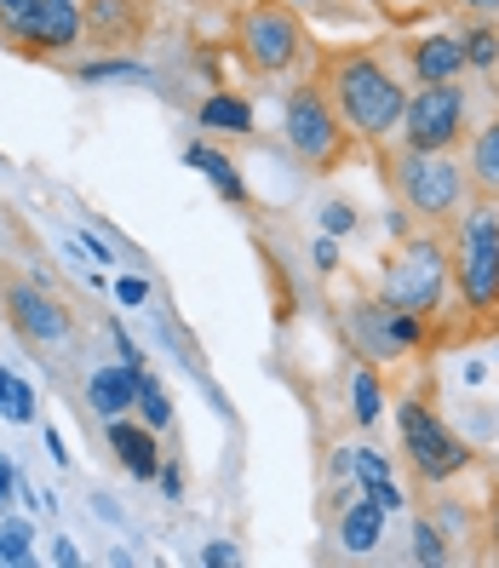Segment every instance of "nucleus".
Instances as JSON below:
<instances>
[{
  "label": "nucleus",
  "mask_w": 499,
  "mask_h": 568,
  "mask_svg": "<svg viewBox=\"0 0 499 568\" xmlns=\"http://www.w3.org/2000/svg\"><path fill=\"white\" fill-rule=\"evenodd\" d=\"M327 98L333 110H339L345 132H356V139H390L396 126H403V104L408 92L396 87V75L385 70V63L374 52H339L327 63Z\"/></svg>",
  "instance_id": "obj_1"
},
{
  "label": "nucleus",
  "mask_w": 499,
  "mask_h": 568,
  "mask_svg": "<svg viewBox=\"0 0 499 568\" xmlns=\"http://www.w3.org/2000/svg\"><path fill=\"white\" fill-rule=\"evenodd\" d=\"M454 258V287H459V305L493 322L499 316V202H482L465 213L459 224V253Z\"/></svg>",
  "instance_id": "obj_2"
},
{
  "label": "nucleus",
  "mask_w": 499,
  "mask_h": 568,
  "mask_svg": "<svg viewBox=\"0 0 499 568\" xmlns=\"http://www.w3.org/2000/svg\"><path fill=\"white\" fill-rule=\"evenodd\" d=\"M448 282H454V258L442 242H430V236H414L403 242V253L390 258V271H385V287L379 298L390 311H403V316H437V305L448 298Z\"/></svg>",
  "instance_id": "obj_3"
},
{
  "label": "nucleus",
  "mask_w": 499,
  "mask_h": 568,
  "mask_svg": "<svg viewBox=\"0 0 499 568\" xmlns=\"http://www.w3.org/2000/svg\"><path fill=\"white\" fill-rule=\"evenodd\" d=\"M282 139H287V150L310 166V173H327V166H339V155H345V121H339V110H333V98L316 87V81H305V87H293L287 92V110H282Z\"/></svg>",
  "instance_id": "obj_4"
},
{
  "label": "nucleus",
  "mask_w": 499,
  "mask_h": 568,
  "mask_svg": "<svg viewBox=\"0 0 499 568\" xmlns=\"http://www.w3.org/2000/svg\"><path fill=\"white\" fill-rule=\"evenodd\" d=\"M390 179H396V195H403L419 219H454L465 184H471L448 150H403L390 161Z\"/></svg>",
  "instance_id": "obj_5"
},
{
  "label": "nucleus",
  "mask_w": 499,
  "mask_h": 568,
  "mask_svg": "<svg viewBox=\"0 0 499 568\" xmlns=\"http://www.w3.org/2000/svg\"><path fill=\"white\" fill-rule=\"evenodd\" d=\"M236 47H242L253 75H282L305 52V23H298V12L287 0H258L236 29Z\"/></svg>",
  "instance_id": "obj_6"
},
{
  "label": "nucleus",
  "mask_w": 499,
  "mask_h": 568,
  "mask_svg": "<svg viewBox=\"0 0 499 568\" xmlns=\"http://www.w3.org/2000/svg\"><path fill=\"white\" fill-rule=\"evenodd\" d=\"M396 430H403V448H408L414 471L425 483H454L465 465H471V448H465L454 430L430 414V403H419V396H408V403L396 408Z\"/></svg>",
  "instance_id": "obj_7"
},
{
  "label": "nucleus",
  "mask_w": 499,
  "mask_h": 568,
  "mask_svg": "<svg viewBox=\"0 0 499 568\" xmlns=\"http://www.w3.org/2000/svg\"><path fill=\"white\" fill-rule=\"evenodd\" d=\"M465 115H471V98L454 81H425L408 104H403V150H454Z\"/></svg>",
  "instance_id": "obj_8"
},
{
  "label": "nucleus",
  "mask_w": 499,
  "mask_h": 568,
  "mask_svg": "<svg viewBox=\"0 0 499 568\" xmlns=\"http://www.w3.org/2000/svg\"><path fill=\"white\" fill-rule=\"evenodd\" d=\"M0 23L41 52H70L86 36L81 0H0Z\"/></svg>",
  "instance_id": "obj_9"
},
{
  "label": "nucleus",
  "mask_w": 499,
  "mask_h": 568,
  "mask_svg": "<svg viewBox=\"0 0 499 568\" xmlns=\"http://www.w3.org/2000/svg\"><path fill=\"white\" fill-rule=\"evenodd\" d=\"M7 316H12V327H18V339L41 345V351H58V345L75 339V316L63 311L47 287L12 282V287H7Z\"/></svg>",
  "instance_id": "obj_10"
},
{
  "label": "nucleus",
  "mask_w": 499,
  "mask_h": 568,
  "mask_svg": "<svg viewBox=\"0 0 499 568\" xmlns=\"http://www.w3.org/2000/svg\"><path fill=\"white\" fill-rule=\"evenodd\" d=\"M356 339L368 345V356H403L414 345H425V316H403L390 311L385 298H374V305H356Z\"/></svg>",
  "instance_id": "obj_11"
},
{
  "label": "nucleus",
  "mask_w": 499,
  "mask_h": 568,
  "mask_svg": "<svg viewBox=\"0 0 499 568\" xmlns=\"http://www.w3.org/2000/svg\"><path fill=\"white\" fill-rule=\"evenodd\" d=\"M81 23L92 29V41H139V29H144V0H86L81 7Z\"/></svg>",
  "instance_id": "obj_12"
},
{
  "label": "nucleus",
  "mask_w": 499,
  "mask_h": 568,
  "mask_svg": "<svg viewBox=\"0 0 499 568\" xmlns=\"http://www.w3.org/2000/svg\"><path fill=\"white\" fill-rule=\"evenodd\" d=\"M110 448H115V459H121L139 483H150V477L161 471V443H155V430H150V425H132L126 414L110 419Z\"/></svg>",
  "instance_id": "obj_13"
},
{
  "label": "nucleus",
  "mask_w": 499,
  "mask_h": 568,
  "mask_svg": "<svg viewBox=\"0 0 499 568\" xmlns=\"http://www.w3.org/2000/svg\"><path fill=\"white\" fill-rule=\"evenodd\" d=\"M139 374L144 367H92V379H86V403L92 414H104V419H121L132 408V396H139Z\"/></svg>",
  "instance_id": "obj_14"
},
{
  "label": "nucleus",
  "mask_w": 499,
  "mask_h": 568,
  "mask_svg": "<svg viewBox=\"0 0 499 568\" xmlns=\"http://www.w3.org/2000/svg\"><path fill=\"white\" fill-rule=\"evenodd\" d=\"M339 546L350 551V557H368L374 546H379V534H385V506L379 499H368V494H356V499H339Z\"/></svg>",
  "instance_id": "obj_15"
},
{
  "label": "nucleus",
  "mask_w": 499,
  "mask_h": 568,
  "mask_svg": "<svg viewBox=\"0 0 499 568\" xmlns=\"http://www.w3.org/2000/svg\"><path fill=\"white\" fill-rule=\"evenodd\" d=\"M408 58H414V75H419V81H459V75H465V41L448 36V29L414 41Z\"/></svg>",
  "instance_id": "obj_16"
},
{
  "label": "nucleus",
  "mask_w": 499,
  "mask_h": 568,
  "mask_svg": "<svg viewBox=\"0 0 499 568\" xmlns=\"http://www.w3.org/2000/svg\"><path fill=\"white\" fill-rule=\"evenodd\" d=\"M471 190H482L488 202H499V121H488L471 139V166H465Z\"/></svg>",
  "instance_id": "obj_17"
},
{
  "label": "nucleus",
  "mask_w": 499,
  "mask_h": 568,
  "mask_svg": "<svg viewBox=\"0 0 499 568\" xmlns=\"http://www.w3.org/2000/svg\"><path fill=\"white\" fill-rule=\"evenodd\" d=\"M184 161H190V166H202V173L213 179V190L224 195V202H236V207L247 202V184H242V173H236V166H230L218 150H207V144H190V150H184Z\"/></svg>",
  "instance_id": "obj_18"
},
{
  "label": "nucleus",
  "mask_w": 499,
  "mask_h": 568,
  "mask_svg": "<svg viewBox=\"0 0 499 568\" xmlns=\"http://www.w3.org/2000/svg\"><path fill=\"white\" fill-rule=\"evenodd\" d=\"M202 126L207 132H253V110L242 104V98L218 92V98H207V104H202Z\"/></svg>",
  "instance_id": "obj_19"
},
{
  "label": "nucleus",
  "mask_w": 499,
  "mask_h": 568,
  "mask_svg": "<svg viewBox=\"0 0 499 568\" xmlns=\"http://www.w3.org/2000/svg\"><path fill=\"white\" fill-rule=\"evenodd\" d=\"M132 408L144 414L150 430H166V425H173V396H166L161 379H150V374H139V396H132Z\"/></svg>",
  "instance_id": "obj_20"
},
{
  "label": "nucleus",
  "mask_w": 499,
  "mask_h": 568,
  "mask_svg": "<svg viewBox=\"0 0 499 568\" xmlns=\"http://www.w3.org/2000/svg\"><path fill=\"white\" fill-rule=\"evenodd\" d=\"M0 414H7L12 425H29V419H35V390H29L18 374H7V367H0Z\"/></svg>",
  "instance_id": "obj_21"
},
{
  "label": "nucleus",
  "mask_w": 499,
  "mask_h": 568,
  "mask_svg": "<svg viewBox=\"0 0 499 568\" xmlns=\"http://www.w3.org/2000/svg\"><path fill=\"white\" fill-rule=\"evenodd\" d=\"M379 408H385L379 379L368 374V367H356V379H350V414H356V425H374V419H379Z\"/></svg>",
  "instance_id": "obj_22"
},
{
  "label": "nucleus",
  "mask_w": 499,
  "mask_h": 568,
  "mask_svg": "<svg viewBox=\"0 0 499 568\" xmlns=\"http://www.w3.org/2000/svg\"><path fill=\"white\" fill-rule=\"evenodd\" d=\"M414 562H425V568H442V562H454V551H448V540L437 534V523H414Z\"/></svg>",
  "instance_id": "obj_23"
},
{
  "label": "nucleus",
  "mask_w": 499,
  "mask_h": 568,
  "mask_svg": "<svg viewBox=\"0 0 499 568\" xmlns=\"http://www.w3.org/2000/svg\"><path fill=\"white\" fill-rule=\"evenodd\" d=\"M465 41V70H493L499 63V29H471V36H459Z\"/></svg>",
  "instance_id": "obj_24"
},
{
  "label": "nucleus",
  "mask_w": 499,
  "mask_h": 568,
  "mask_svg": "<svg viewBox=\"0 0 499 568\" xmlns=\"http://www.w3.org/2000/svg\"><path fill=\"white\" fill-rule=\"evenodd\" d=\"M0 562L7 568H29L35 551H29V523H7L0 528Z\"/></svg>",
  "instance_id": "obj_25"
},
{
  "label": "nucleus",
  "mask_w": 499,
  "mask_h": 568,
  "mask_svg": "<svg viewBox=\"0 0 499 568\" xmlns=\"http://www.w3.org/2000/svg\"><path fill=\"white\" fill-rule=\"evenodd\" d=\"M322 236H350V230H356V207L350 202H322Z\"/></svg>",
  "instance_id": "obj_26"
},
{
  "label": "nucleus",
  "mask_w": 499,
  "mask_h": 568,
  "mask_svg": "<svg viewBox=\"0 0 499 568\" xmlns=\"http://www.w3.org/2000/svg\"><path fill=\"white\" fill-rule=\"evenodd\" d=\"M350 477H356V483H379V477H390V465H385V454H374V448H350Z\"/></svg>",
  "instance_id": "obj_27"
},
{
  "label": "nucleus",
  "mask_w": 499,
  "mask_h": 568,
  "mask_svg": "<svg viewBox=\"0 0 499 568\" xmlns=\"http://www.w3.org/2000/svg\"><path fill=\"white\" fill-rule=\"evenodd\" d=\"M115 75H144V70H139V63H126V58L121 63H81V81L86 87L92 81H115Z\"/></svg>",
  "instance_id": "obj_28"
},
{
  "label": "nucleus",
  "mask_w": 499,
  "mask_h": 568,
  "mask_svg": "<svg viewBox=\"0 0 499 568\" xmlns=\"http://www.w3.org/2000/svg\"><path fill=\"white\" fill-rule=\"evenodd\" d=\"M361 494H368V499H379L385 511H403V488H396L390 477H379V483H361Z\"/></svg>",
  "instance_id": "obj_29"
},
{
  "label": "nucleus",
  "mask_w": 499,
  "mask_h": 568,
  "mask_svg": "<svg viewBox=\"0 0 499 568\" xmlns=\"http://www.w3.org/2000/svg\"><path fill=\"white\" fill-rule=\"evenodd\" d=\"M155 477H161L166 499H179V494H184V465H179V459H166V454H161V471H155Z\"/></svg>",
  "instance_id": "obj_30"
},
{
  "label": "nucleus",
  "mask_w": 499,
  "mask_h": 568,
  "mask_svg": "<svg viewBox=\"0 0 499 568\" xmlns=\"http://www.w3.org/2000/svg\"><path fill=\"white\" fill-rule=\"evenodd\" d=\"M115 298H121V305H144L150 282H144V276H121V282H115Z\"/></svg>",
  "instance_id": "obj_31"
},
{
  "label": "nucleus",
  "mask_w": 499,
  "mask_h": 568,
  "mask_svg": "<svg viewBox=\"0 0 499 568\" xmlns=\"http://www.w3.org/2000/svg\"><path fill=\"white\" fill-rule=\"evenodd\" d=\"M310 258H316V271H339V247H333V236H316Z\"/></svg>",
  "instance_id": "obj_32"
},
{
  "label": "nucleus",
  "mask_w": 499,
  "mask_h": 568,
  "mask_svg": "<svg viewBox=\"0 0 499 568\" xmlns=\"http://www.w3.org/2000/svg\"><path fill=\"white\" fill-rule=\"evenodd\" d=\"M202 562H207V568H224V562H242V551L230 546V540H213V546L202 551Z\"/></svg>",
  "instance_id": "obj_33"
},
{
  "label": "nucleus",
  "mask_w": 499,
  "mask_h": 568,
  "mask_svg": "<svg viewBox=\"0 0 499 568\" xmlns=\"http://www.w3.org/2000/svg\"><path fill=\"white\" fill-rule=\"evenodd\" d=\"M18 494V477H12V465L7 459H0V506H7V499Z\"/></svg>",
  "instance_id": "obj_34"
},
{
  "label": "nucleus",
  "mask_w": 499,
  "mask_h": 568,
  "mask_svg": "<svg viewBox=\"0 0 499 568\" xmlns=\"http://www.w3.org/2000/svg\"><path fill=\"white\" fill-rule=\"evenodd\" d=\"M81 242H86V253H92V258H98V264H110V258H115V253H110V247H104V242H98V236H92V230H86V236H81Z\"/></svg>",
  "instance_id": "obj_35"
},
{
  "label": "nucleus",
  "mask_w": 499,
  "mask_h": 568,
  "mask_svg": "<svg viewBox=\"0 0 499 568\" xmlns=\"http://www.w3.org/2000/svg\"><path fill=\"white\" fill-rule=\"evenodd\" d=\"M52 557H58V562H63V568H75V562H81V551H75V546H70V540H58V551H52Z\"/></svg>",
  "instance_id": "obj_36"
},
{
  "label": "nucleus",
  "mask_w": 499,
  "mask_h": 568,
  "mask_svg": "<svg viewBox=\"0 0 499 568\" xmlns=\"http://www.w3.org/2000/svg\"><path fill=\"white\" fill-rule=\"evenodd\" d=\"M47 454H52L58 465H70V454H63V437H58V430H47Z\"/></svg>",
  "instance_id": "obj_37"
},
{
  "label": "nucleus",
  "mask_w": 499,
  "mask_h": 568,
  "mask_svg": "<svg viewBox=\"0 0 499 568\" xmlns=\"http://www.w3.org/2000/svg\"><path fill=\"white\" fill-rule=\"evenodd\" d=\"M459 7H471V12H482V18H493V12H499V0H459Z\"/></svg>",
  "instance_id": "obj_38"
},
{
  "label": "nucleus",
  "mask_w": 499,
  "mask_h": 568,
  "mask_svg": "<svg viewBox=\"0 0 499 568\" xmlns=\"http://www.w3.org/2000/svg\"><path fill=\"white\" fill-rule=\"evenodd\" d=\"M488 534H493V546H499V494H493V511H488Z\"/></svg>",
  "instance_id": "obj_39"
},
{
  "label": "nucleus",
  "mask_w": 499,
  "mask_h": 568,
  "mask_svg": "<svg viewBox=\"0 0 499 568\" xmlns=\"http://www.w3.org/2000/svg\"><path fill=\"white\" fill-rule=\"evenodd\" d=\"M414 7H430V0H414Z\"/></svg>",
  "instance_id": "obj_40"
}]
</instances>
